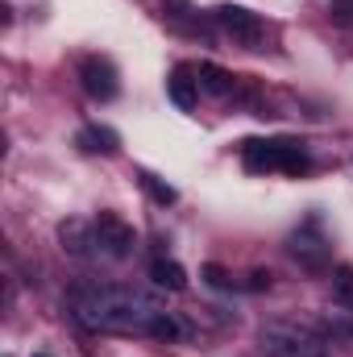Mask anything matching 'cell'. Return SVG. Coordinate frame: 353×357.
I'll return each instance as SVG.
<instances>
[{
  "instance_id": "6",
  "label": "cell",
  "mask_w": 353,
  "mask_h": 357,
  "mask_svg": "<svg viewBox=\"0 0 353 357\" xmlns=\"http://www.w3.org/2000/svg\"><path fill=\"white\" fill-rule=\"evenodd\" d=\"M91 225H96V250H100L104 258H117V262H121V258H129V254L137 250L133 229H129L117 212H100Z\"/></svg>"
},
{
  "instance_id": "7",
  "label": "cell",
  "mask_w": 353,
  "mask_h": 357,
  "mask_svg": "<svg viewBox=\"0 0 353 357\" xmlns=\"http://www.w3.org/2000/svg\"><path fill=\"white\" fill-rule=\"evenodd\" d=\"M80 84H84V91H88L91 100H100V104H108V100L121 96L117 67H112L108 59H100V54H88V59L80 63Z\"/></svg>"
},
{
  "instance_id": "1",
  "label": "cell",
  "mask_w": 353,
  "mask_h": 357,
  "mask_svg": "<svg viewBox=\"0 0 353 357\" xmlns=\"http://www.w3.org/2000/svg\"><path fill=\"white\" fill-rule=\"evenodd\" d=\"M71 316L91 333L112 337H154V341H179L183 324L146 291L133 287H108V282H80L71 287Z\"/></svg>"
},
{
  "instance_id": "17",
  "label": "cell",
  "mask_w": 353,
  "mask_h": 357,
  "mask_svg": "<svg viewBox=\"0 0 353 357\" xmlns=\"http://www.w3.org/2000/svg\"><path fill=\"white\" fill-rule=\"evenodd\" d=\"M266 287H270V274H266V270H254L250 282H246V291H266Z\"/></svg>"
},
{
  "instance_id": "14",
  "label": "cell",
  "mask_w": 353,
  "mask_h": 357,
  "mask_svg": "<svg viewBox=\"0 0 353 357\" xmlns=\"http://www.w3.org/2000/svg\"><path fill=\"white\" fill-rule=\"evenodd\" d=\"M333 299H337L345 312H353V266L333 270Z\"/></svg>"
},
{
  "instance_id": "4",
  "label": "cell",
  "mask_w": 353,
  "mask_h": 357,
  "mask_svg": "<svg viewBox=\"0 0 353 357\" xmlns=\"http://www.w3.org/2000/svg\"><path fill=\"white\" fill-rule=\"evenodd\" d=\"M212 21H216L237 46H246V50H262L266 25H262L258 13H250V8H241V4H220V8H212Z\"/></svg>"
},
{
  "instance_id": "13",
  "label": "cell",
  "mask_w": 353,
  "mask_h": 357,
  "mask_svg": "<svg viewBox=\"0 0 353 357\" xmlns=\"http://www.w3.org/2000/svg\"><path fill=\"white\" fill-rule=\"evenodd\" d=\"M137 178H142V187H146V195H150V199H154L158 208H167V204H175V199H179V191L171 187V183H163L158 175H150V171H142Z\"/></svg>"
},
{
  "instance_id": "18",
  "label": "cell",
  "mask_w": 353,
  "mask_h": 357,
  "mask_svg": "<svg viewBox=\"0 0 353 357\" xmlns=\"http://www.w3.org/2000/svg\"><path fill=\"white\" fill-rule=\"evenodd\" d=\"M33 357H46V354H33Z\"/></svg>"
},
{
  "instance_id": "10",
  "label": "cell",
  "mask_w": 353,
  "mask_h": 357,
  "mask_svg": "<svg viewBox=\"0 0 353 357\" xmlns=\"http://www.w3.org/2000/svg\"><path fill=\"white\" fill-rule=\"evenodd\" d=\"M75 146H80L84 154H104V158H112V154L121 150V137H117L108 125H84L80 137H75Z\"/></svg>"
},
{
  "instance_id": "15",
  "label": "cell",
  "mask_w": 353,
  "mask_h": 357,
  "mask_svg": "<svg viewBox=\"0 0 353 357\" xmlns=\"http://www.w3.org/2000/svg\"><path fill=\"white\" fill-rule=\"evenodd\" d=\"M200 274H204V282H208V287H216V291H233V287H237V278H233L225 266H216V262H208Z\"/></svg>"
},
{
  "instance_id": "3",
  "label": "cell",
  "mask_w": 353,
  "mask_h": 357,
  "mask_svg": "<svg viewBox=\"0 0 353 357\" xmlns=\"http://www.w3.org/2000/svg\"><path fill=\"white\" fill-rule=\"evenodd\" d=\"M258 349L266 357H324L329 341L303 320H266L258 328Z\"/></svg>"
},
{
  "instance_id": "9",
  "label": "cell",
  "mask_w": 353,
  "mask_h": 357,
  "mask_svg": "<svg viewBox=\"0 0 353 357\" xmlns=\"http://www.w3.org/2000/svg\"><path fill=\"white\" fill-rule=\"evenodd\" d=\"M167 96H171V104H175V108L191 112V108L200 104V79H195V71L175 67V71L167 75Z\"/></svg>"
},
{
  "instance_id": "16",
  "label": "cell",
  "mask_w": 353,
  "mask_h": 357,
  "mask_svg": "<svg viewBox=\"0 0 353 357\" xmlns=\"http://www.w3.org/2000/svg\"><path fill=\"white\" fill-rule=\"evenodd\" d=\"M329 17L337 25H353V0H329Z\"/></svg>"
},
{
  "instance_id": "2",
  "label": "cell",
  "mask_w": 353,
  "mask_h": 357,
  "mask_svg": "<svg viewBox=\"0 0 353 357\" xmlns=\"http://www.w3.org/2000/svg\"><path fill=\"white\" fill-rule=\"evenodd\" d=\"M241 162L250 175H308L312 158L303 150V142L291 137H250L241 142Z\"/></svg>"
},
{
  "instance_id": "12",
  "label": "cell",
  "mask_w": 353,
  "mask_h": 357,
  "mask_svg": "<svg viewBox=\"0 0 353 357\" xmlns=\"http://www.w3.org/2000/svg\"><path fill=\"white\" fill-rule=\"evenodd\" d=\"M150 278H154L158 287H167V291H183V287H187V270L179 266L175 258H154V262H150Z\"/></svg>"
},
{
  "instance_id": "5",
  "label": "cell",
  "mask_w": 353,
  "mask_h": 357,
  "mask_svg": "<svg viewBox=\"0 0 353 357\" xmlns=\"http://www.w3.org/2000/svg\"><path fill=\"white\" fill-rule=\"evenodd\" d=\"M287 250H291V258L308 270V274H324L329 270V241L320 233V216H308V225H299L291 233Z\"/></svg>"
},
{
  "instance_id": "8",
  "label": "cell",
  "mask_w": 353,
  "mask_h": 357,
  "mask_svg": "<svg viewBox=\"0 0 353 357\" xmlns=\"http://www.w3.org/2000/svg\"><path fill=\"white\" fill-rule=\"evenodd\" d=\"M59 241H63V250H67L71 258H88V254H96V225L71 216V220L59 225Z\"/></svg>"
},
{
  "instance_id": "11",
  "label": "cell",
  "mask_w": 353,
  "mask_h": 357,
  "mask_svg": "<svg viewBox=\"0 0 353 357\" xmlns=\"http://www.w3.org/2000/svg\"><path fill=\"white\" fill-rule=\"evenodd\" d=\"M195 79H200V91H208V96H216V100L233 96V88H237V79H233L225 67H216V63H200Z\"/></svg>"
}]
</instances>
